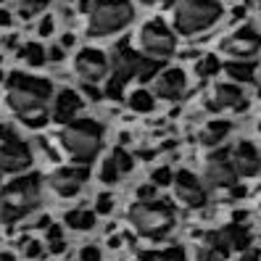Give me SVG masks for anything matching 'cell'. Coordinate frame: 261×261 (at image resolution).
Instances as JSON below:
<instances>
[{"instance_id": "cell-35", "label": "cell", "mask_w": 261, "mask_h": 261, "mask_svg": "<svg viewBox=\"0 0 261 261\" xmlns=\"http://www.w3.org/2000/svg\"><path fill=\"white\" fill-rule=\"evenodd\" d=\"M80 261H100L98 245H85V248L80 251Z\"/></svg>"}, {"instance_id": "cell-10", "label": "cell", "mask_w": 261, "mask_h": 261, "mask_svg": "<svg viewBox=\"0 0 261 261\" xmlns=\"http://www.w3.org/2000/svg\"><path fill=\"white\" fill-rule=\"evenodd\" d=\"M109 69H111V61L103 50L85 48L74 56V71L85 80V85H98L100 80L109 76Z\"/></svg>"}, {"instance_id": "cell-25", "label": "cell", "mask_w": 261, "mask_h": 261, "mask_svg": "<svg viewBox=\"0 0 261 261\" xmlns=\"http://www.w3.org/2000/svg\"><path fill=\"white\" fill-rule=\"evenodd\" d=\"M140 261H188L182 248H166V251H145L140 253Z\"/></svg>"}, {"instance_id": "cell-29", "label": "cell", "mask_w": 261, "mask_h": 261, "mask_svg": "<svg viewBox=\"0 0 261 261\" xmlns=\"http://www.w3.org/2000/svg\"><path fill=\"white\" fill-rule=\"evenodd\" d=\"M111 159H114V164H116V169H119V174H129V172H132L135 159L129 156L124 148H116V150L111 153Z\"/></svg>"}, {"instance_id": "cell-33", "label": "cell", "mask_w": 261, "mask_h": 261, "mask_svg": "<svg viewBox=\"0 0 261 261\" xmlns=\"http://www.w3.org/2000/svg\"><path fill=\"white\" fill-rule=\"evenodd\" d=\"M114 211V195L111 193H100L98 201H95V214H100V217H106V214Z\"/></svg>"}, {"instance_id": "cell-5", "label": "cell", "mask_w": 261, "mask_h": 261, "mask_svg": "<svg viewBox=\"0 0 261 261\" xmlns=\"http://www.w3.org/2000/svg\"><path fill=\"white\" fill-rule=\"evenodd\" d=\"M129 224L135 232L148 240H161L174 227V208L166 201H137L129 208Z\"/></svg>"}, {"instance_id": "cell-43", "label": "cell", "mask_w": 261, "mask_h": 261, "mask_svg": "<svg viewBox=\"0 0 261 261\" xmlns=\"http://www.w3.org/2000/svg\"><path fill=\"white\" fill-rule=\"evenodd\" d=\"M13 24V13L6 11V8H0V27H11Z\"/></svg>"}, {"instance_id": "cell-22", "label": "cell", "mask_w": 261, "mask_h": 261, "mask_svg": "<svg viewBox=\"0 0 261 261\" xmlns=\"http://www.w3.org/2000/svg\"><path fill=\"white\" fill-rule=\"evenodd\" d=\"M64 222L71 227V229H80V232H87V229H93L95 227V211H82V208H76V211H69Z\"/></svg>"}, {"instance_id": "cell-4", "label": "cell", "mask_w": 261, "mask_h": 261, "mask_svg": "<svg viewBox=\"0 0 261 261\" xmlns=\"http://www.w3.org/2000/svg\"><path fill=\"white\" fill-rule=\"evenodd\" d=\"M224 8L219 0H177L174 6V29L182 37L201 35L214 24H219Z\"/></svg>"}, {"instance_id": "cell-1", "label": "cell", "mask_w": 261, "mask_h": 261, "mask_svg": "<svg viewBox=\"0 0 261 261\" xmlns=\"http://www.w3.org/2000/svg\"><path fill=\"white\" fill-rule=\"evenodd\" d=\"M53 98V85L40 76H29L21 71H13L8 80V93L6 103L27 127L40 129L50 121L48 114V100Z\"/></svg>"}, {"instance_id": "cell-31", "label": "cell", "mask_w": 261, "mask_h": 261, "mask_svg": "<svg viewBox=\"0 0 261 261\" xmlns=\"http://www.w3.org/2000/svg\"><path fill=\"white\" fill-rule=\"evenodd\" d=\"M124 80H119V76L116 74H111L109 76V82H106V90H103V95L106 98H111V100H119L121 95H124Z\"/></svg>"}, {"instance_id": "cell-45", "label": "cell", "mask_w": 261, "mask_h": 261, "mask_svg": "<svg viewBox=\"0 0 261 261\" xmlns=\"http://www.w3.org/2000/svg\"><path fill=\"white\" fill-rule=\"evenodd\" d=\"M71 45H74V35L66 32L64 37H61V48H71Z\"/></svg>"}, {"instance_id": "cell-44", "label": "cell", "mask_w": 261, "mask_h": 261, "mask_svg": "<svg viewBox=\"0 0 261 261\" xmlns=\"http://www.w3.org/2000/svg\"><path fill=\"white\" fill-rule=\"evenodd\" d=\"M140 6H148V8H159V6H169L172 0H137Z\"/></svg>"}, {"instance_id": "cell-42", "label": "cell", "mask_w": 261, "mask_h": 261, "mask_svg": "<svg viewBox=\"0 0 261 261\" xmlns=\"http://www.w3.org/2000/svg\"><path fill=\"white\" fill-rule=\"evenodd\" d=\"M258 258H261V251L256 248V245H251V248L243 253V261H258Z\"/></svg>"}, {"instance_id": "cell-14", "label": "cell", "mask_w": 261, "mask_h": 261, "mask_svg": "<svg viewBox=\"0 0 261 261\" xmlns=\"http://www.w3.org/2000/svg\"><path fill=\"white\" fill-rule=\"evenodd\" d=\"M32 164V150L24 140H11L3 150H0V174H19Z\"/></svg>"}, {"instance_id": "cell-40", "label": "cell", "mask_w": 261, "mask_h": 261, "mask_svg": "<svg viewBox=\"0 0 261 261\" xmlns=\"http://www.w3.org/2000/svg\"><path fill=\"white\" fill-rule=\"evenodd\" d=\"M40 35H42V37L53 35V16H45V19L40 21Z\"/></svg>"}, {"instance_id": "cell-12", "label": "cell", "mask_w": 261, "mask_h": 261, "mask_svg": "<svg viewBox=\"0 0 261 261\" xmlns=\"http://www.w3.org/2000/svg\"><path fill=\"white\" fill-rule=\"evenodd\" d=\"M188 90V74L182 69H161V74L153 80V95L161 100H177Z\"/></svg>"}, {"instance_id": "cell-46", "label": "cell", "mask_w": 261, "mask_h": 261, "mask_svg": "<svg viewBox=\"0 0 261 261\" xmlns=\"http://www.w3.org/2000/svg\"><path fill=\"white\" fill-rule=\"evenodd\" d=\"M109 248H121V235H119V238H111V240H109Z\"/></svg>"}, {"instance_id": "cell-8", "label": "cell", "mask_w": 261, "mask_h": 261, "mask_svg": "<svg viewBox=\"0 0 261 261\" xmlns=\"http://www.w3.org/2000/svg\"><path fill=\"white\" fill-rule=\"evenodd\" d=\"M238 177L240 174H238V169L232 164L229 150H214L211 156L206 159V164H203V179L208 182L211 188H217V190H222V188L232 190L238 185Z\"/></svg>"}, {"instance_id": "cell-13", "label": "cell", "mask_w": 261, "mask_h": 261, "mask_svg": "<svg viewBox=\"0 0 261 261\" xmlns=\"http://www.w3.org/2000/svg\"><path fill=\"white\" fill-rule=\"evenodd\" d=\"M85 182H87V169L85 166H80V169L76 166H64V169H58V172H53L50 188L61 198H74L85 188Z\"/></svg>"}, {"instance_id": "cell-27", "label": "cell", "mask_w": 261, "mask_h": 261, "mask_svg": "<svg viewBox=\"0 0 261 261\" xmlns=\"http://www.w3.org/2000/svg\"><path fill=\"white\" fill-rule=\"evenodd\" d=\"M48 251L53 256H61L66 251V240H64V232H61L58 224H50L48 227Z\"/></svg>"}, {"instance_id": "cell-6", "label": "cell", "mask_w": 261, "mask_h": 261, "mask_svg": "<svg viewBox=\"0 0 261 261\" xmlns=\"http://www.w3.org/2000/svg\"><path fill=\"white\" fill-rule=\"evenodd\" d=\"M61 143L74 161L90 164L103 148V127L95 119H74L61 132Z\"/></svg>"}, {"instance_id": "cell-47", "label": "cell", "mask_w": 261, "mask_h": 261, "mask_svg": "<svg viewBox=\"0 0 261 261\" xmlns=\"http://www.w3.org/2000/svg\"><path fill=\"white\" fill-rule=\"evenodd\" d=\"M232 195H235V198H243V195H245V188H243V185H235V188H232Z\"/></svg>"}, {"instance_id": "cell-19", "label": "cell", "mask_w": 261, "mask_h": 261, "mask_svg": "<svg viewBox=\"0 0 261 261\" xmlns=\"http://www.w3.org/2000/svg\"><path fill=\"white\" fill-rule=\"evenodd\" d=\"M222 69H224V74H227L235 85L251 82V80H253V74H256V66L251 64V61H227Z\"/></svg>"}, {"instance_id": "cell-11", "label": "cell", "mask_w": 261, "mask_h": 261, "mask_svg": "<svg viewBox=\"0 0 261 261\" xmlns=\"http://www.w3.org/2000/svg\"><path fill=\"white\" fill-rule=\"evenodd\" d=\"M174 198L185 208H203L208 203V193L203 188V182L188 169L174 174Z\"/></svg>"}, {"instance_id": "cell-48", "label": "cell", "mask_w": 261, "mask_h": 261, "mask_svg": "<svg viewBox=\"0 0 261 261\" xmlns=\"http://www.w3.org/2000/svg\"><path fill=\"white\" fill-rule=\"evenodd\" d=\"M0 261H16V256H13L11 251H3L0 253Z\"/></svg>"}, {"instance_id": "cell-2", "label": "cell", "mask_w": 261, "mask_h": 261, "mask_svg": "<svg viewBox=\"0 0 261 261\" xmlns=\"http://www.w3.org/2000/svg\"><path fill=\"white\" fill-rule=\"evenodd\" d=\"M40 206V177L27 174L0 188V222L16 224Z\"/></svg>"}, {"instance_id": "cell-28", "label": "cell", "mask_w": 261, "mask_h": 261, "mask_svg": "<svg viewBox=\"0 0 261 261\" xmlns=\"http://www.w3.org/2000/svg\"><path fill=\"white\" fill-rule=\"evenodd\" d=\"M50 3H53V0H21L19 16H21V19H32V16H37V13H42Z\"/></svg>"}, {"instance_id": "cell-3", "label": "cell", "mask_w": 261, "mask_h": 261, "mask_svg": "<svg viewBox=\"0 0 261 261\" xmlns=\"http://www.w3.org/2000/svg\"><path fill=\"white\" fill-rule=\"evenodd\" d=\"M135 19V8L129 0H93L87 11V35L90 37H111L124 32Z\"/></svg>"}, {"instance_id": "cell-9", "label": "cell", "mask_w": 261, "mask_h": 261, "mask_svg": "<svg viewBox=\"0 0 261 261\" xmlns=\"http://www.w3.org/2000/svg\"><path fill=\"white\" fill-rule=\"evenodd\" d=\"M261 50V35L253 27H240L222 40V53L232 61H251Z\"/></svg>"}, {"instance_id": "cell-26", "label": "cell", "mask_w": 261, "mask_h": 261, "mask_svg": "<svg viewBox=\"0 0 261 261\" xmlns=\"http://www.w3.org/2000/svg\"><path fill=\"white\" fill-rule=\"evenodd\" d=\"M222 69V61L214 56V53H206L201 61H198V66H195V71H198V76H201V80H211L214 74H217Z\"/></svg>"}, {"instance_id": "cell-39", "label": "cell", "mask_w": 261, "mask_h": 261, "mask_svg": "<svg viewBox=\"0 0 261 261\" xmlns=\"http://www.w3.org/2000/svg\"><path fill=\"white\" fill-rule=\"evenodd\" d=\"M11 140H16V135H13L8 127H3V124H0V150H3Z\"/></svg>"}, {"instance_id": "cell-50", "label": "cell", "mask_w": 261, "mask_h": 261, "mask_svg": "<svg viewBox=\"0 0 261 261\" xmlns=\"http://www.w3.org/2000/svg\"><path fill=\"white\" fill-rule=\"evenodd\" d=\"M258 211H261V206H258Z\"/></svg>"}, {"instance_id": "cell-32", "label": "cell", "mask_w": 261, "mask_h": 261, "mask_svg": "<svg viewBox=\"0 0 261 261\" xmlns=\"http://www.w3.org/2000/svg\"><path fill=\"white\" fill-rule=\"evenodd\" d=\"M100 182H106V185H114V182H119V169H116L114 159L103 161V166H100Z\"/></svg>"}, {"instance_id": "cell-30", "label": "cell", "mask_w": 261, "mask_h": 261, "mask_svg": "<svg viewBox=\"0 0 261 261\" xmlns=\"http://www.w3.org/2000/svg\"><path fill=\"white\" fill-rule=\"evenodd\" d=\"M150 185H156V188L174 185V172H172L169 166H159V169H153V174H150Z\"/></svg>"}, {"instance_id": "cell-37", "label": "cell", "mask_w": 261, "mask_h": 261, "mask_svg": "<svg viewBox=\"0 0 261 261\" xmlns=\"http://www.w3.org/2000/svg\"><path fill=\"white\" fill-rule=\"evenodd\" d=\"M42 243H37V240H32V243H27V258L29 261H35V258H42Z\"/></svg>"}, {"instance_id": "cell-18", "label": "cell", "mask_w": 261, "mask_h": 261, "mask_svg": "<svg viewBox=\"0 0 261 261\" xmlns=\"http://www.w3.org/2000/svg\"><path fill=\"white\" fill-rule=\"evenodd\" d=\"M229 129H232V124H229L227 119H214L198 132V140H201V145H219L229 135Z\"/></svg>"}, {"instance_id": "cell-20", "label": "cell", "mask_w": 261, "mask_h": 261, "mask_svg": "<svg viewBox=\"0 0 261 261\" xmlns=\"http://www.w3.org/2000/svg\"><path fill=\"white\" fill-rule=\"evenodd\" d=\"M222 232L227 235L229 245H232L235 251H248L251 248V232H248V227H243V224H227Z\"/></svg>"}, {"instance_id": "cell-17", "label": "cell", "mask_w": 261, "mask_h": 261, "mask_svg": "<svg viewBox=\"0 0 261 261\" xmlns=\"http://www.w3.org/2000/svg\"><path fill=\"white\" fill-rule=\"evenodd\" d=\"M245 93L240 90V85L235 82H222L214 87V100H211V109H235V111H243L245 109Z\"/></svg>"}, {"instance_id": "cell-34", "label": "cell", "mask_w": 261, "mask_h": 261, "mask_svg": "<svg viewBox=\"0 0 261 261\" xmlns=\"http://www.w3.org/2000/svg\"><path fill=\"white\" fill-rule=\"evenodd\" d=\"M198 261H224V256L219 251H214L211 245L201 243V248H198Z\"/></svg>"}, {"instance_id": "cell-36", "label": "cell", "mask_w": 261, "mask_h": 261, "mask_svg": "<svg viewBox=\"0 0 261 261\" xmlns=\"http://www.w3.org/2000/svg\"><path fill=\"white\" fill-rule=\"evenodd\" d=\"M137 201H156V185L137 188Z\"/></svg>"}, {"instance_id": "cell-16", "label": "cell", "mask_w": 261, "mask_h": 261, "mask_svg": "<svg viewBox=\"0 0 261 261\" xmlns=\"http://www.w3.org/2000/svg\"><path fill=\"white\" fill-rule=\"evenodd\" d=\"M80 109H82L80 93H74V90H61V93L56 95L50 119L56 121V124H71V119L80 114Z\"/></svg>"}, {"instance_id": "cell-15", "label": "cell", "mask_w": 261, "mask_h": 261, "mask_svg": "<svg viewBox=\"0 0 261 261\" xmlns=\"http://www.w3.org/2000/svg\"><path fill=\"white\" fill-rule=\"evenodd\" d=\"M229 156H232V164H235L240 177L261 174V153L256 150L253 143H238L232 150H229Z\"/></svg>"}, {"instance_id": "cell-7", "label": "cell", "mask_w": 261, "mask_h": 261, "mask_svg": "<svg viewBox=\"0 0 261 261\" xmlns=\"http://www.w3.org/2000/svg\"><path fill=\"white\" fill-rule=\"evenodd\" d=\"M140 48H143L145 56L156 58V61H164L169 56H174L177 35L161 19H153V21L143 24V29H140Z\"/></svg>"}, {"instance_id": "cell-38", "label": "cell", "mask_w": 261, "mask_h": 261, "mask_svg": "<svg viewBox=\"0 0 261 261\" xmlns=\"http://www.w3.org/2000/svg\"><path fill=\"white\" fill-rule=\"evenodd\" d=\"M82 93H85L90 100H103V98H106V95L100 93V90H98L95 85H82Z\"/></svg>"}, {"instance_id": "cell-21", "label": "cell", "mask_w": 261, "mask_h": 261, "mask_svg": "<svg viewBox=\"0 0 261 261\" xmlns=\"http://www.w3.org/2000/svg\"><path fill=\"white\" fill-rule=\"evenodd\" d=\"M127 106L135 114H150L153 109H156V95L148 93V90H135V93H129V98H127Z\"/></svg>"}, {"instance_id": "cell-24", "label": "cell", "mask_w": 261, "mask_h": 261, "mask_svg": "<svg viewBox=\"0 0 261 261\" xmlns=\"http://www.w3.org/2000/svg\"><path fill=\"white\" fill-rule=\"evenodd\" d=\"M161 74V61L150 58V56H140V64H137V71H135V80L137 82H150Z\"/></svg>"}, {"instance_id": "cell-23", "label": "cell", "mask_w": 261, "mask_h": 261, "mask_svg": "<svg viewBox=\"0 0 261 261\" xmlns=\"http://www.w3.org/2000/svg\"><path fill=\"white\" fill-rule=\"evenodd\" d=\"M19 58L27 61L29 66L40 69L45 61H48V50H45L42 45H37V42H27V45H21V48H19Z\"/></svg>"}, {"instance_id": "cell-49", "label": "cell", "mask_w": 261, "mask_h": 261, "mask_svg": "<svg viewBox=\"0 0 261 261\" xmlns=\"http://www.w3.org/2000/svg\"><path fill=\"white\" fill-rule=\"evenodd\" d=\"M0 82H3V71H0Z\"/></svg>"}, {"instance_id": "cell-41", "label": "cell", "mask_w": 261, "mask_h": 261, "mask_svg": "<svg viewBox=\"0 0 261 261\" xmlns=\"http://www.w3.org/2000/svg\"><path fill=\"white\" fill-rule=\"evenodd\" d=\"M48 58L56 61V64H61V61H64V48H61V45H53V48L48 50Z\"/></svg>"}]
</instances>
